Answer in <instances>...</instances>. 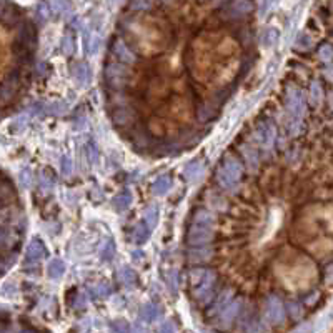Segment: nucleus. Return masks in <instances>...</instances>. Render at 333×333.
Returning a JSON list of instances; mask_svg holds the SVG:
<instances>
[{"label": "nucleus", "mask_w": 333, "mask_h": 333, "mask_svg": "<svg viewBox=\"0 0 333 333\" xmlns=\"http://www.w3.org/2000/svg\"><path fill=\"white\" fill-rule=\"evenodd\" d=\"M277 139V127L272 120H262L255 128V140L262 148L268 150L273 147Z\"/></svg>", "instance_id": "nucleus-4"}, {"label": "nucleus", "mask_w": 333, "mask_h": 333, "mask_svg": "<svg viewBox=\"0 0 333 333\" xmlns=\"http://www.w3.org/2000/svg\"><path fill=\"white\" fill-rule=\"evenodd\" d=\"M287 110L290 115L293 117V120H300L305 115V100L301 92L297 87H288L287 92Z\"/></svg>", "instance_id": "nucleus-6"}, {"label": "nucleus", "mask_w": 333, "mask_h": 333, "mask_svg": "<svg viewBox=\"0 0 333 333\" xmlns=\"http://www.w3.org/2000/svg\"><path fill=\"white\" fill-rule=\"evenodd\" d=\"M47 113H53V115H60L67 110V104L64 102H53V104H47L45 105Z\"/></svg>", "instance_id": "nucleus-30"}, {"label": "nucleus", "mask_w": 333, "mask_h": 333, "mask_svg": "<svg viewBox=\"0 0 333 333\" xmlns=\"http://www.w3.org/2000/svg\"><path fill=\"white\" fill-rule=\"evenodd\" d=\"M132 115H133V112L130 110V108L120 107L119 110L113 113V120H115V123H119V125H125L128 120L132 119Z\"/></svg>", "instance_id": "nucleus-25"}, {"label": "nucleus", "mask_w": 333, "mask_h": 333, "mask_svg": "<svg viewBox=\"0 0 333 333\" xmlns=\"http://www.w3.org/2000/svg\"><path fill=\"white\" fill-rule=\"evenodd\" d=\"M88 295H90V298H104V297L110 295V287L105 283L93 285V287L88 288Z\"/></svg>", "instance_id": "nucleus-22"}, {"label": "nucleus", "mask_w": 333, "mask_h": 333, "mask_svg": "<svg viewBox=\"0 0 333 333\" xmlns=\"http://www.w3.org/2000/svg\"><path fill=\"white\" fill-rule=\"evenodd\" d=\"M288 308H290V315H292V318H298V316L301 315V308H300L298 303H290Z\"/></svg>", "instance_id": "nucleus-42"}, {"label": "nucleus", "mask_w": 333, "mask_h": 333, "mask_svg": "<svg viewBox=\"0 0 333 333\" xmlns=\"http://www.w3.org/2000/svg\"><path fill=\"white\" fill-rule=\"evenodd\" d=\"M263 332H265V327L258 320H252L245 328V333H263Z\"/></svg>", "instance_id": "nucleus-32"}, {"label": "nucleus", "mask_w": 333, "mask_h": 333, "mask_svg": "<svg viewBox=\"0 0 333 333\" xmlns=\"http://www.w3.org/2000/svg\"><path fill=\"white\" fill-rule=\"evenodd\" d=\"M203 170H205V165L200 160H195V162L187 163L185 168H183V177H185L187 182H195L203 175Z\"/></svg>", "instance_id": "nucleus-11"}, {"label": "nucleus", "mask_w": 333, "mask_h": 333, "mask_svg": "<svg viewBox=\"0 0 333 333\" xmlns=\"http://www.w3.org/2000/svg\"><path fill=\"white\" fill-rule=\"evenodd\" d=\"M325 73H327V77H330V80H333V69H332V70L328 69V70H327V72H325Z\"/></svg>", "instance_id": "nucleus-48"}, {"label": "nucleus", "mask_w": 333, "mask_h": 333, "mask_svg": "<svg viewBox=\"0 0 333 333\" xmlns=\"http://www.w3.org/2000/svg\"><path fill=\"white\" fill-rule=\"evenodd\" d=\"M278 38V30L277 29H265L263 34H262V45L270 47L277 42Z\"/></svg>", "instance_id": "nucleus-26"}, {"label": "nucleus", "mask_w": 333, "mask_h": 333, "mask_svg": "<svg viewBox=\"0 0 333 333\" xmlns=\"http://www.w3.org/2000/svg\"><path fill=\"white\" fill-rule=\"evenodd\" d=\"M65 273V263L60 260V258H53V260H50L49 263V275L50 278H60L62 275Z\"/></svg>", "instance_id": "nucleus-19"}, {"label": "nucleus", "mask_w": 333, "mask_h": 333, "mask_svg": "<svg viewBox=\"0 0 333 333\" xmlns=\"http://www.w3.org/2000/svg\"><path fill=\"white\" fill-rule=\"evenodd\" d=\"M295 47H297V49H300V50L310 49V47H312V38L308 37V35H300L298 40H297V44H295Z\"/></svg>", "instance_id": "nucleus-35"}, {"label": "nucleus", "mask_w": 333, "mask_h": 333, "mask_svg": "<svg viewBox=\"0 0 333 333\" xmlns=\"http://www.w3.org/2000/svg\"><path fill=\"white\" fill-rule=\"evenodd\" d=\"M128 78V69L120 64H110L105 69V80H107L108 87L115 90H122L127 84Z\"/></svg>", "instance_id": "nucleus-5"}, {"label": "nucleus", "mask_w": 333, "mask_h": 333, "mask_svg": "<svg viewBox=\"0 0 333 333\" xmlns=\"http://www.w3.org/2000/svg\"><path fill=\"white\" fill-rule=\"evenodd\" d=\"M193 222L213 225V223H215V215L211 213V211H207V210H198V211H195V215H193Z\"/></svg>", "instance_id": "nucleus-27"}, {"label": "nucleus", "mask_w": 333, "mask_h": 333, "mask_svg": "<svg viewBox=\"0 0 333 333\" xmlns=\"http://www.w3.org/2000/svg\"><path fill=\"white\" fill-rule=\"evenodd\" d=\"M44 257H45V246L42 244V240L35 238V240L30 242V245L27 246V252H25L27 263H37V262H40Z\"/></svg>", "instance_id": "nucleus-9"}, {"label": "nucleus", "mask_w": 333, "mask_h": 333, "mask_svg": "<svg viewBox=\"0 0 333 333\" xmlns=\"http://www.w3.org/2000/svg\"><path fill=\"white\" fill-rule=\"evenodd\" d=\"M112 52L115 53L119 60L125 62V64H135V62H137V55L132 52L130 49H128L127 45H125V42H123V40H120V38L113 40V44H112Z\"/></svg>", "instance_id": "nucleus-8"}, {"label": "nucleus", "mask_w": 333, "mask_h": 333, "mask_svg": "<svg viewBox=\"0 0 333 333\" xmlns=\"http://www.w3.org/2000/svg\"><path fill=\"white\" fill-rule=\"evenodd\" d=\"M322 85H320L318 80H313L312 85H310V102L312 105H318L320 102H322Z\"/></svg>", "instance_id": "nucleus-24"}, {"label": "nucleus", "mask_w": 333, "mask_h": 333, "mask_svg": "<svg viewBox=\"0 0 333 333\" xmlns=\"http://www.w3.org/2000/svg\"><path fill=\"white\" fill-rule=\"evenodd\" d=\"M73 49H75V47H73L72 37H69V35H67V37H64V40H62V50H64L65 55H72Z\"/></svg>", "instance_id": "nucleus-34"}, {"label": "nucleus", "mask_w": 333, "mask_h": 333, "mask_svg": "<svg viewBox=\"0 0 333 333\" xmlns=\"http://www.w3.org/2000/svg\"><path fill=\"white\" fill-rule=\"evenodd\" d=\"M60 165H62V172H64L65 175H69L70 172H72V160H70L69 157H62Z\"/></svg>", "instance_id": "nucleus-39"}, {"label": "nucleus", "mask_w": 333, "mask_h": 333, "mask_svg": "<svg viewBox=\"0 0 333 333\" xmlns=\"http://www.w3.org/2000/svg\"><path fill=\"white\" fill-rule=\"evenodd\" d=\"M130 203H132V193L128 190L120 192V193L117 195L115 198H113V207H115V209L119 210V211L127 210L128 207H130Z\"/></svg>", "instance_id": "nucleus-16"}, {"label": "nucleus", "mask_w": 333, "mask_h": 333, "mask_svg": "<svg viewBox=\"0 0 333 333\" xmlns=\"http://www.w3.org/2000/svg\"><path fill=\"white\" fill-rule=\"evenodd\" d=\"M49 5H50V14H60L62 9L67 7V3L65 2H52V3H49Z\"/></svg>", "instance_id": "nucleus-40"}, {"label": "nucleus", "mask_w": 333, "mask_h": 333, "mask_svg": "<svg viewBox=\"0 0 333 333\" xmlns=\"http://www.w3.org/2000/svg\"><path fill=\"white\" fill-rule=\"evenodd\" d=\"M244 152H245L246 160H248V163H250V165L257 167V152H255V150L248 152V148H246V147H244Z\"/></svg>", "instance_id": "nucleus-41"}, {"label": "nucleus", "mask_w": 333, "mask_h": 333, "mask_svg": "<svg viewBox=\"0 0 333 333\" xmlns=\"http://www.w3.org/2000/svg\"><path fill=\"white\" fill-rule=\"evenodd\" d=\"M318 58L322 62H332L333 60V45L330 44H325L320 47V50H318Z\"/></svg>", "instance_id": "nucleus-29"}, {"label": "nucleus", "mask_w": 333, "mask_h": 333, "mask_svg": "<svg viewBox=\"0 0 333 333\" xmlns=\"http://www.w3.org/2000/svg\"><path fill=\"white\" fill-rule=\"evenodd\" d=\"M232 295H233V292L232 290H227V292H223L220 297H218L217 300H215V303H213V307L210 308L209 310V315H213V313H217V312H223L225 310L227 307H228L232 301H230V298H232Z\"/></svg>", "instance_id": "nucleus-13"}, {"label": "nucleus", "mask_w": 333, "mask_h": 333, "mask_svg": "<svg viewBox=\"0 0 333 333\" xmlns=\"http://www.w3.org/2000/svg\"><path fill=\"white\" fill-rule=\"evenodd\" d=\"M325 280L327 283H333V263L325 268Z\"/></svg>", "instance_id": "nucleus-44"}, {"label": "nucleus", "mask_w": 333, "mask_h": 333, "mask_svg": "<svg viewBox=\"0 0 333 333\" xmlns=\"http://www.w3.org/2000/svg\"><path fill=\"white\" fill-rule=\"evenodd\" d=\"M119 281L127 287H132V285L137 283V273L133 272L130 266H122L119 270Z\"/></svg>", "instance_id": "nucleus-17"}, {"label": "nucleus", "mask_w": 333, "mask_h": 333, "mask_svg": "<svg viewBox=\"0 0 333 333\" xmlns=\"http://www.w3.org/2000/svg\"><path fill=\"white\" fill-rule=\"evenodd\" d=\"M266 318L272 325H281L285 322V307L281 300L275 295H270L265 303Z\"/></svg>", "instance_id": "nucleus-7"}, {"label": "nucleus", "mask_w": 333, "mask_h": 333, "mask_svg": "<svg viewBox=\"0 0 333 333\" xmlns=\"http://www.w3.org/2000/svg\"><path fill=\"white\" fill-rule=\"evenodd\" d=\"M244 175V165L238 158H227L217 170V183L222 189L237 185Z\"/></svg>", "instance_id": "nucleus-2"}, {"label": "nucleus", "mask_w": 333, "mask_h": 333, "mask_svg": "<svg viewBox=\"0 0 333 333\" xmlns=\"http://www.w3.org/2000/svg\"><path fill=\"white\" fill-rule=\"evenodd\" d=\"M213 238V225L209 223L192 222L189 233H187V242L192 246H202Z\"/></svg>", "instance_id": "nucleus-3"}, {"label": "nucleus", "mask_w": 333, "mask_h": 333, "mask_svg": "<svg viewBox=\"0 0 333 333\" xmlns=\"http://www.w3.org/2000/svg\"><path fill=\"white\" fill-rule=\"evenodd\" d=\"M72 73H73V78L77 80L78 85H87V82L90 80V75H92L87 64H77L72 69Z\"/></svg>", "instance_id": "nucleus-12"}, {"label": "nucleus", "mask_w": 333, "mask_h": 333, "mask_svg": "<svg viewBox=\"0 0 333 333\" xmlns=\"http://www.w3.org/2000/svg\"><path fill=\"white\" fill-rule=\"evenodd\" d=\"M253 9V3L250 2H235L232 3V12L233 15H245Z\"/></svg>", "instance_id": "nucleus-28"}, {"label": "nucleus", "mask_w": 333, "mask_h": 333, "mask_svg": "<svg viewBox=\"0 0 333 333\" xmlns=\"http://www.w3.org/2000/svg\"><path fill=\"white\" fill-rule=\"evenodd\" d=\"M170 189H172V178L168 175L158 177L154 182V185H152V190H154L155 195H165Z\"/></svg>", "instance_id": "nucleus-15"}, {"label": "nucleus", "mask_w": 333, "mask_h": 333, "mask_svg": "<svg viewBox=\"0 0 333 333\" xmlns=\"http://www.w3.org/2000/svg\"><path fill=\"white\" fill-rule=\"evenodd\" d=\"M133 258H135V260H140V258H142V253H133Z\"/></svg>", "instance_id": "nucleus-49"}, {"label": "nucleus", "mask_w": 333, "mask_h": 333, "mask_svg": "<svg viewBox=\"0 0 333 333\" xmlns=\"http://www.w3.org/2000/svg\"><path fill=\"white\" fill-rule=\"evenodd\" d=\"M143 222L150 227V230L155 228V225L158 223V207L157 205H150L147 210H145L143 215Z\"/></svg>", "instance_id": "nucleus-20"}, {"label": "nucleus", "mask_w": 333, "mask_h": 333, "mask_svg": "<svg viewBox=\"0 0 333 333\" xmlns=\"http://www.w3.org/2000/svg\"><path fill=\"white\" fill-rule=\"evenodd\" d=\"M160 315V308L154 303H147L142 307V312H140V316L145 322H154V320L158 318Z\"/></svg>", "instance_id": "nucleus-18"}, {"label": "nucleus", "mask_w": 333, "mask_h": 333, "mask_svg": "<svg viewBox=\"0 0 333 333\" xmlns=\"http://www.w3.org/2000/svg\"><path fill=\"white\" fill-rule=\"evenodd\" d=\"M55 174H53V170H50V168H45L44 172L40 174V185L44 190H50L53 189V185H55Z\"/></svg>", "instance_id": "nucleus-21"}, {"label": "nucleus", "mask_w": 333, "mask_h": 333, "mask_svg": "<svg viewBox=\"0 0 333 333\" xmlns=\"http://www.w3.org/2000/svg\"><path fill=\"white\" fill-rule=\"evenodd\" d=\"M150 227L147 225L145 222H140L139 225L135 227V230H133V240H135V244L142 245L145 242L148 240V237H150Z\"/></svg>", "instance_id": "nucleus-14"}, {"label": "nucleus", "mask_w": 333, "mask_h": 333, "mask_svg": "<svg viewBox=\"0 0 333 333\" xmlns=\"http://www.w3.org/2000/svg\"><path fill=\"white\" fill-rule=\"evenodd\" d=\"M84 303H85V300H84V295H82V293H80V295H78L77 297V300H75V303H73V305H75V307H84Z\"/></svg>", "instance_id": "nucleus-47"}, {"label": "nucleus", "mask_w": 333, "mask_h": 333, "mask_svg": "<svg viewBox=\"0 0 333 333\" xmlns=\"http://www.w3.org/2000/svg\"><path fill=\"white\" fill-rule=\"evenodd\" d=\"M240 308H242V301L240 300H235V301H232V303H230L228 307L225 308V310L222 312V315H220V325H222V328H228L230 325L233 323V320L237 318V315H238V312H240Z\"/></svg>", "instance_id": "nucleus-10"}, {"label": "nucleus", "mask_w": 333, "mask_h": 333, "mask_svg": "<svg viewBox=\"0 0 333 333\" xmlns=\"http://www.w3.org/2000/svg\"><path fill=\"white\" fill-rule=\"evenodd\" d=\"M211 255L210 250H197V252H190V258L193 262H203Z\"/></svg>", "instance_id": "nucleus-33"}, {"label": "nucleus", "mask_w": 333, "mask_h": 333, "mask_svg": "<svg viewBox=\"0 0 333 333\" xmlns=\"http://www.w3.org/2000/svg\"><path fill=\"white\" fill-rule=\"evenodd\" d=\"M158 333H177V327L174 322H163L158 327Z\"/></svg>", "instance_id": "nucleus-36"}, {"label": "nucleus", "mask_w": 333, "mask_h": 333, "mask_svg": "<svg viewBox=\"0 0 333 333\" xmlns=\"http://www.w3.org/2000/svg\"><path fill=\"white\" fill-rule=\"evenodd\" d=\"M110 330L112 333H130V327L123 320H117V322H112Z\"/></svg>", "instance_id": "nucleus-31"}, {"label": "nucleus", "mask_w": 333, "mask_h": 333, "mask_svg": "<svg viewBox=\"0 0 333 333\" xmlns=\"http://www.w3.org/2000/svg\"><path fill=\"white\" fill-rule=\"evenodd\" d=\"M113 255H115V244H113V240H110V238H107L100 248V258L108 262V260H112Z\"/></svg>", "instance_id": "nucleus-23"}, {"label": "nucleus", "mask_w": 333, "mask_h": 333, "mask_svg": "<svg viewBox=\"0 0 333 333\" xmlns=\"http://www.w3.org/2000/svg\"><path fill=\"white\" fill-rule=\"evenodd\" d=\"M27 122H29V119H27V117H18V120L15 122V125H17L18 130H20V128H23V125H27Z\"/></svg>", "instance_id": "nucleus-46"}, {"label": "nucleus", "mask_w": 333, "mask_h": 333, "mask_svg": "<svg viewBox=\"0 0 333 333\" xmlns=\"http://www.w3.org/2000/svg\"><path fill=\"white\" fill-rule=\"evenodd\" d=\"M215 275L213 270L210 268H195L190 272V281L192 290H193V297L198 301H209L215 287Z\"/></svg>", "instance_id": "nucleus-1"}, {"label": "nucleus", "mask_w": 333, "mask_h": 333, "mask_svg": "<svg viewBox=\"0 0 333 333\" xmlns=\"http://www.w3.org/2000/svg\"><path fill=\"white\" fill-rule=\"evenodd\" d=\"M20 182L23 187H30V183H32V174H30V170L20 172Z\"/></svg>", "instance_id": "nucleus-38"}, {"label": "nucleus", "mask_w": 333, "mask_h": 333, "mask_svg": "<svg viewBox=\"0 0 333 333\" xmlns=\"http://www.w3.org/2000/svg\"><path fill=\"white\" fill-rule=\"evenodd\" d=\"M88 155H90V162H95L97 157H99V150H97L95 143H88Z\"/></svg>", "instance_id": "nucleus-43"}, {"label": "nucleus", "mask_w": 333, "mask_h": 333, "mask_svg": "<svg viewBox=\"0 0 333 333\" xmlns=\"http://www.w3.org/2000/svg\"><path fill=\"white\" fill-rule=\"evenodd\" d=\"M168 285H170V288H172V292H177V288H178V280H177V272L175 270H172L170 272V275H168Z\"/></svg>", "instance_id": "nucleus-37"}, {"label": "nucleus", "mask_w": 333, "mask_h": 333, "mask_svg": "<svg viewBox=\"0 0 333 333\" xmlns=\"http://www.w3.org/2000/svg\"><path fill=\"white\" fill-rule=\"evenodd\" d=\"M130 7H132V9H142V10H147V9H150V7H152V3H150V2H133Z\"/></svg>", "instance_id": "nucleus-45"}, {"label": "nucleus", "mask_w": 333, "mask_h": 333, "mask_svg": "<svg viewBox=\"0 0 333 333\" xmlns=\"http://www.w3.org/2000/svg\"><path fill=\"white\" fill-rule=\"evenodd\" d=\"M22 333H34V332H30V330H25V332H22Z\"/></svg>", "instance_id": "nucleus-50"}]
</instances>
